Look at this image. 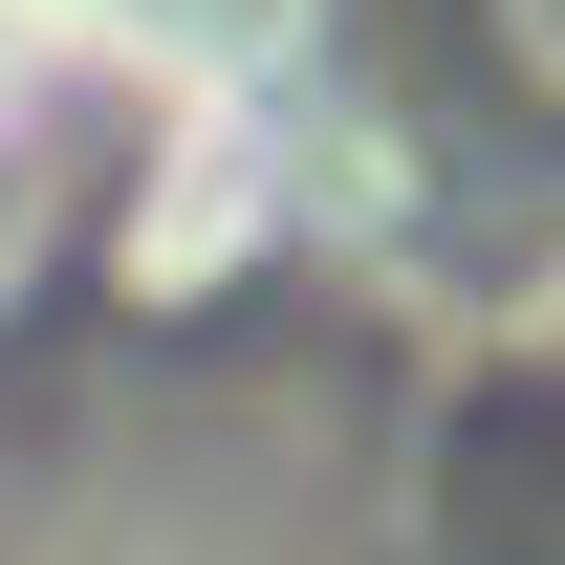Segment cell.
I'll use <instances>...</instances> for the list:
<instances>
[{
	"label": "cell",
	"instance_id": "1",
	"mask_svg": "<svg viewBox=\"0 0 565 565\" xmlns=\"http://www.w3.org/2000/svg\"><path fill=\"white\" fill-rule=\"evenodd\" d=\"M479 44H500V87H522V109H565V0H479Z\"/></svg>",
	"mask_w": 565,
	"mask_h": 565
}]
</instances>
